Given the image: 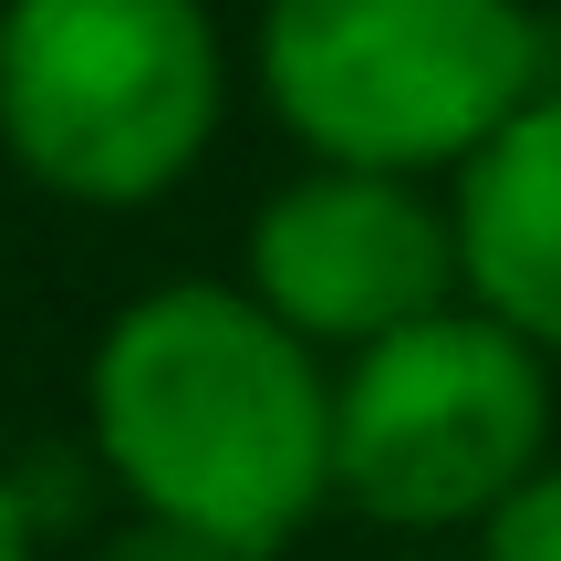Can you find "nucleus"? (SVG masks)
Segmentation results:
<instances>
[{"label":"nucleus","instance_id":"obj_2","mask_svg":"<svg viewBox=\"0 0 561 561\" xmlns=\"http://www.w3.org/2000/svg\"><path fill=\"white\" fill-rule=\"evenodd\" d=\"M250 83L322 167L458 178L551 83L530 0H261Z\"/></svg>","mask_w":561,"mask_h":561},{"label":"nucleus","instance_id":"obj_3","mask_svg":"<svg viewBox=\"0 0 561 561\" xmlns=\"http://www.w3.org/2000/svg\"><path fill=\"white\" fill-rule=\"evenodd\" d=\"M229 53L208 0H0V157L62 208H157L229 125Z\"/></svg>","mask_w":561,"mask_h":561},{"label":"nucleus","instance_id":"obj_8","mask_svg":"<svg viewBox=\"0 0 561 561\" xmlns=\"http://www.w3.org/2000/svg\"><path fill=\"white\" fill-rule=\"evenodd\" d=\"M83 561H240V551H229V541H208V530L146 520V510H115V530H104Z\"/></svg>","mask_w":561,"mask_h":561},{"label":"nucleus","instance_id":"obj_1","mask_svg":"<svg viewBox=\"0 0 561 561\" xmlns=\"http://www.w3.org/2000/svg\"><path fill=\"white\" fill-rule=\"evenodd\" d=\"M83 458L115 510L280 561L333 510V354L240 291V271L146 280L83 354Z\"/></svg>","mask_w":561,"mask_h":561},{"label":"nucleus","instance_id":"obj_9","mask_svg":"<svg viewBox=\"0 0 561 561\" xmlns=\"http://www.w3.org/2000/svg\"><path fill=\"white\" fill-rule=\"evenodd\" d=\"M0 561H42V510L21 489V468H0Z\"/></svg>","mask_w":561,"mask_h":561},{"label":"nucleus","instance_id":"obj_7","mask_svg":"<svg viewBox=\"0 0 561 561\" xmlns=\"http://www.w3.org/2000/svg\"><path fill=\"white\" fill-rule=\"evenodd\" d=\"M468 561H561V447L468 530Z\"/></svg>","mask_w":561,"mask_h":561},{"label":"nucleus","instance_id":"obj_10","mask_svg":"<svg viewBox=\"0 0 561 561\" xmlns=\"http://www.w3.org/2000/svg\"><path fill=\"white\" fill-rule=\"evenodd\" d=\"M396 561H468V541H405Z\"/></svg>","mask_w":561,"mask_h":561},{"label":"nucleus","instance_id":"obj_6","mask_svg":"<svg viewBox=\"0 0 561 561\" xmlns=\"http://www.w3.org/2000/svg\"><path fill=\"white\" fill-rule=\"evenodd\" d=\"M458 291L561 364V73L447 178Z\"/></svg>","mask_w":561,"mask_h":561},{"label":"nucleus","instance_id":"obj_5","mask_svg":"<svg viewBox=\"0 0 561 561\" xmlns=\"http://www.w3.org/2000/svg\"><path fill=\"white\" fill-rule=\"evenodd\" d=\"M240 291L261 312H280L312 354L343 364L364 343L468 301L458 291V208H447L437 178L301 157L240 229Z\"/></svg>","mask_w":561,"mask_h":561},{"label":"nucleus","instance_id":"obj_4","mask_svg":"<svg viewBox=\"0 0 561 561\" xmlns=\"http://www.w3.org/2000/svg\"><path fill=\"white\" fill-rule=\"evenodd\" d=\"M561 364L500 312L447 301L333 364V510L385 541H468L551 458Z\"/></svg>","mask_w":561,"mask_h":561}]
</instances>
